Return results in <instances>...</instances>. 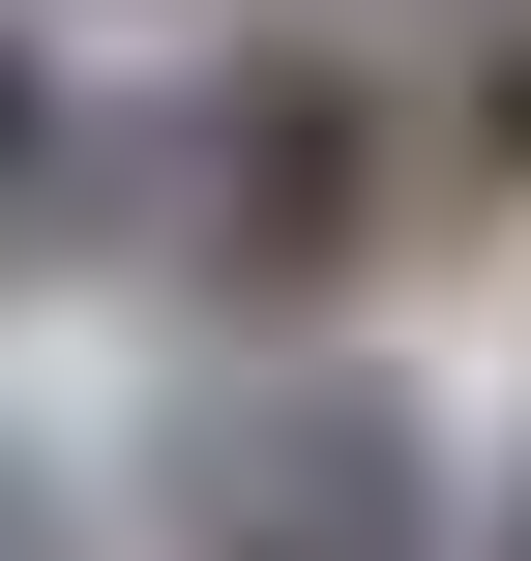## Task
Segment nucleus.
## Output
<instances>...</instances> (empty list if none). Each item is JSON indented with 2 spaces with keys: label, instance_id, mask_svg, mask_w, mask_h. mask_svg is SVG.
<instances>
[{
  "label": "nucleus",
  "instance_id": "f257e3e1",
  "mask_svg": "<svg viewBox=\"0 0 531 561\" xmlns=\"http://www.w3.org/2000/svg\"><path fill=\"white\" fill-rule=\"evenodd\" d=\"M148 237H177V296L325 325V296L384 266V89H355V30L207 59V89H177V148H148Z\"/></svg>",
  "mask_w": 531,
  "mask_h": 561
},
{
  "label": "nucleus",
  "instance_id": "f03ea898",
  "mask_svg": "<svg viewBox=\"0 0 531 561\" xmlns=\"http://www.w3.org/2000/svg\"><path fill=\"white\" fill-rule=\"evenodd\" d=\"M177 561H443V444L384 355H266L177 414Z\"/></svg>",
  "mask_w": 531,
  "mask_h": 561
},
{
  "label": "nucleus",
  "instance_id": "7ed1b4c3",
  "mask_svg": "<svg viewBox=\"0 0 531 561\" xmlns=\"http://www.w3.org/2000/svg\"><path fill=\"white\" fill-rule=\"evenodd\" d=\"M30 207H59V59L0 30V237H30Z\"/></svg>",
  "mask_w": 531,
  "mask_h": 561
},
{
  "label": "nucleus",
  "instance_id": "20e7f679",
  "mask_svg": "<svg viewBox=\"0 0 531 561\" xmlns=\"http://www.w3.org/2000/svg\"><path fill=\"white\" fill-rule=\"evenodd\" d=\"M0 561H59V473H30V444H0Z\"/></svg>",
  "mask_w": 531,
  "mask_h": 561
},
{
  "label": "nucleus",
  "instance_id": "39448f33",
  "mask_svg": "<svg viewBox=\"0 0 531 561\" xmlns=\"http://www.w3.org/2000/svg\"><path fill=\"white\" fill-rule=\"evenodd\" d=\"M503 561H531V473H503Z\"/></svg>",
  "mask_w": 531,
  "mask_h": 561
}]
</instances>
